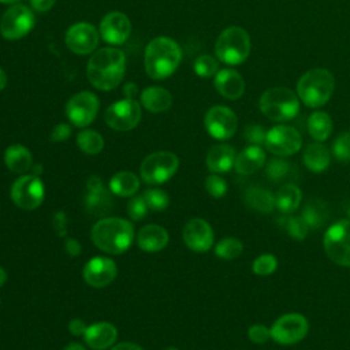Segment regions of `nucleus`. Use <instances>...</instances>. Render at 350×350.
I'll list each match as a JSON object with an SVG mask.
<instances>
[{"instance_id":"nucleus-24","label":"nucleus","mask_w":350,"mask_h":350,"mask_svg":"<svg viewBox=\"0 0 350 350\" xmlns=\"http://www.w3.org/2000/svg\"><path fill=\"white\" fill-rule=\"evenodd\" d=\"M265 163V152L258 145H249L242 149L234 163V168L241 175H252L257 172Z\"/></svg>"},{"instance_id":"nucleus-55","label":"nucleus","mask_w":350,"mask_h":350,"mask_svg":"<svg viewBox=\"0 0 350 350\" xmlns=\"http://www.w3.org/2000/svg\"><path fill=\"white\" fill-rule=\"evenodd\" d=\"M7 282V272L4 271V268L0 267V287Z\"/></svg>"},{"instance_id":"nucleus-47","label":"nucleus","mask_w":350,"mask_h":350,"mask_svg":"<svg viewBox=\"0 0 350 350\" xmlns=\"http://www.w3.org/2000/svg\"><path fill=\"white\" fill-rule=\"evenodd\" d=\"M86 325H85V321L81 320V319H72L70 320L68 323V331L75 335V336H79V335H85V331H86Z\"/></svg>"},{"instance_id":"nucleus-40","label":"nucleus","mask_w":350,"mask_h":350,"mask_svg":"<svg viewBox=\"0 0 350 350\" xmlns=\"http://www.w3.org/2000/svg\"><path fill=\"white\" fill-rule=\"evenodd\" d=\"M142 196L145 198L148 208L152 211H163L170 204L168 194L161 189H149Z\"/></svg>"},{"instance_id":"nucleus-18","label":"nucleus","mask_w":350,"mask_h":350,"mask_svg":"<svg viewBox=\"0 0 350 350\" xmlns=\"http://www.w3.org/2000/svg\"><path fill=\"white\" fill-rule=\"evenodd\" d=\"M116 264L113 260L103 256H96L89 260L83 268L85 282L96 288L109 284L116 276Z\"/></svg>"},{"instance_id":"nucleus-49","label":"nucleus","mask_w":350,"mask_h":350,"mask_svg":"<svg viewBox=\"0 0 350 350\" xmlns=\"http://www.w3.org/2000/svg\"><path fill=\"white\" fill-rule=\"evenodd\" d=\"M53 224L56 231L59 230V235H64L66 234V216L63 212H56L55 217H53Z\"/></svg>"},{"instance_id":"nucleus-41","label":"nucleus","mask_w":350,"mask_h":350,"mask_svg":"<svg viewBox=\"0 0 350 350\" xmlns=\"http://www.w3.org/2000/svg\"><path fill=\"white\" fill-rule=\"evenodd\" d=\"M332 153L338 161L350 163V133L345 131L332 144Z\"/></svg>"},{"instance_id":"nucleus-6","label":"nucleus","mask_w":350,"mask_h":350,"mask_svg":"<svg viewBox=\"0 0 350 350\" xmlns=\"http://www.w3.org/2000/svg\"><path fill=\"white\" fill-rule=\"evenodd\" d=\"M252 41L247 31L239 26L224 29L215 44L216 57L228 66L243 63L250 55Z\"/></svg>"},{"instance_id":"nucleus-44","label":"nucleus","mask_w":350,"mask_h":350,"mask_svg":"<svg viewBox=\"0 0 350 350\" xmlns=\"http://www.w3.org/2000/svg\"><path fill=\"white\" fill-rule=\"evenodd\" d=\"M265 135H267V131L260 124H249L243 130V137L246 142H249L250 145L261 146L265 142Z\"/></svg>"},{"instance_id":"nucleus-16","label":"nucleus","mask_w":350,"mask_h":350,"mask_svg":"<svg viewBox=\"0 0 350 350\" xmlns=\"http://www.w3.org/2000/svg\"><path fill=\"white\" fill-rule=\"evenodd\" d=\"M98 38L100 33L93 25L78 22L68 27L66 33V45L77 55H89L97 48Z\"/></svg>"},{"instance_id":"nucleus-11","label":"nucleus","mask_w":350,"mask_h":350,"mask_svg":"<svg viewBox=\"0 0 350 350\" xmlns=\"http://www.w3.org/2000/svg\"><path fill=\"white\" fill-rule=\"evenodd\" d=\"M264 145L275 156L287 157L301 149L302 137L297 129L286 124H278L267 131Z\"/></svg>"},{"instance_id":"nucleus-51","label":"nucleus","mask_w":350,"mask_h":350,"mask_svg":"<svg viewBox=\"0 0 350 350\" xmlns=\"http://www.w3.org/2000/svg\"><path fill=\"white\" fill-rule=\"evenodd\" d=\"M111 350H144L142 347H139L138 345L135 343H131V342H123V343H119L116 346H113Z\"/></svg>"},{"instance_id":"nucleus-56","label":"nucleus","mask_w":350,"mask_h":350,"mask_svg":"<svg viewBox=\"0 0 350 350\" xmlns=\"http://www.w3.org/2000/svg\"><path fill=\"white\" fill-rule=\"evenodd\" d=\"M21 0H0L3 4H18Z\"/></svg>"},{"instance_id":"nucleus-53","label":"nucleus","mask_w":350,"mask_h":350,"mask_svg":"<svg viewBox=\"0 0 350 350\" xmlns=\"http://www.w3.org/2000/svg\"><path fill=\"white\" fill-rule=\"evenodd\" d=\"M64 350H86V349L78 342H71L64 347Z\"/></svg>"},{"instance_id":"nucleus-25","label":"nucleus","mask_w":350,"mask_h":350,"mask_svg":"<svg viewBox=\"0 0 350 350\" xmlns=\"http://www.w3.org/2000/svg\"><path fill=\"white\" fill-rule=\"evenodd\" d=\"M138 246L145 252H159L168 243V232L164 227L157 224L144 226L137 235Z\"/></svg>"},{"instance_id":"nucleus-27","label":"nucleus","mask_w":350,"mask_h":350,"mask_svg":"<svg viewBox=\"0 0 350 350\" xmlns=\"http://www.w3.org/2000/svg\"><path fill=\"white\" fill-rule=\"evenodd\" d=\"M304 164L306 168L314 174L324 172L331 161L329 152L328 149L320 144V142H313L309 144L304 152Z\"/></svg>"},{"instance_id":"nucleus-2","label":"nucleus","mask_w":350,"mask_h":350,"mask_svg":"<svg viewBox=\"0 0 350 350\" xmlns=\"http://www.w3.org/2000/svg\"><path fill=\"white\" fill-rule=\"evenodd\" d=\"M182 60V51L176 41L168 37L153 38L145 48L144 66L152 79H165L172 75Z\"/></svg>"},{"instance_id":"nucleus-34","label":"nucleus","mask_w":350,"mask_h":350,"mask_svg":"<svg viewBox=\"0 0 350 350\" xmlns=\"http://www.w3.org/2000/svg\"><path fill=\"white\" fill-rule=\"evenodd\" d=\"M77 145L86 154H97L104 148V139L101 134L94 130H82L77 135Z\"/></svg>"},{"instance_id":"nucleus-19","label":"nucleus","mask_w":350,"mask_h":350,"mask_svg":"<svg viewBox=\"0 0 350 350\" xmlns=\"http://www.w3.org/2000/svg\"><path fill=\"white\" fill-rule=\"evenodd\" d=\"M213 230L204 219H191L183 227V241L194 252H206L213 245Z\"/></svg>"},{"instance_id":"nucleus-13","label":"nucleus","mask_w":350,"mask_h":350,"mask_svg":"<svg viewBox=\"0 0 350 350\" xmlns=\"http://www.w3.org/2000/svg\"><path fill=\"white\" fill-rule=\"evenodd\" d=\"M105 123L118 131L134 129L141 119V105L134 98H124L111 104L104 113Z\"/></svg>"},{"instance_id":"nucleus-5","label":"nucleus","mask_w":350,"mask_h":350,"mask_svg":"<svg viewBox=\"0 0 350 350\" xmlns=\"http://www.w3.org/2000/svg\"><path fill=\"white\" fill-rule=\"evenodd\" d=\"M260 111L273 122H288L298 115L299 98L288 88L267 89L260 97Z\"/></svg>"},{"instance_id":"nucleus-37","label":"nucleus","mask_w":350,"mask_h":350,"mask_svg":"<svg viewBox=\"0 0 350 350\" xmlns=\"http://www.w3.org/2000/svg\"><path fill=\"white\" fill-rule=\"evenodd\" d=\"M282 224L288 237L295 241L305 239L310 230L302 216H287L282 220Z\"/></svg>"},{"instance_id":"nucleus-50","label":"nucleus","mask_w":350,"mask_h":350,"mask_svg":"<svg viewBox=\"0 0 350 350\" xmlns=\"http://www.w3.org/2000/svg\"><path fill=\"white\" fill-rule=\"evenodd\" d=\"M66 250H67V253H68L70 256L75 257V256H78V254L81 253V245H79L78 241H75V239H72V238H68V239L66 241Z\"/></svg>"},{"instance_id":"nucleus-48","label":"nucleus","mask_w":350,"mask_h":350,"mask_svg":"<svg viewBox=\"0 0 350 350\" xmlns=\"http://www.w3.org/2000/svg\"><path fill=\"white\" fill-rule=\"evenodd\" d=\"M56 0H30V4L34 11L37 12H46L49 11Z\"/></svg>"},{"instance_id":"nucleus-46","label":"nucleus","mask_w":350,"mask_h":350,"mask_svg":"<svg viewBox=\"0 0 350 350\" xmlns=\"http://www.w3.org/2000/svg\"><path fill=\"white\" fill-rule=\"evenodd\" d=\"M71 135V127L67 123H59L53 127L51 133V141L62 142L66 141Z\"/></svg>"},{"instance_id":"nucleus-7","label":"nucleus","mask_w":350,"mask_h":350,"mask_svg":"<svg viewBox=\"0 0 350 350\" xmlns=\"http://www.w3.org/2000/svg\"><path fill=\"white\" fill-rule=\"evenodd\" d=\"M323 245L331 261L350 268V220L342 219L331 224L324 234Z\"/></svg>"},{"instance_id":"nucleus-52","label":"nucleus","mask_w":350,"mask_h":350,"mask_svg":"<svg viewBox=\"0 0 350 350\" xmlns=\"http://www.w3.org/2000/svg\"><path fill=\"white\" fill-rule=\"evenodd\" d=\"M137 92H138V89H137V85H135V83H133V82H127V83L124 85L123 93L126 94V97H127V98H134V96L137 94Z\"/></svg>"},{"instance_id":"nucleus-26","label":"nucleus","mask_w":350,"mask_h":350,"mask_svg":"<svg viewBox=\"0 0 350 350\" xmlns=\"http://www.w3.org/2000/svg\"><path fill=\"white\" fill-rule=\"evenodd\" d=\"M172 97L168 90L159 86H149L141 93V104L150 112H164L171 107Z\"/></svg>"},{"instance_id":"nucleus-17","label":"nucleus","mask_w":350,"mask_h":350,"mask_svg":"<svg viewBox=\"0 0 350 350\" xmlns=\"http://www.w3.org/2000/svg\"><path fill=\"white\" fill-rule=\"evenodd\" d=\"M98 33L107 44L122 45L131 33L130 19L123 12L111 11L101 19Z\"/></svg>"},{"instance_id":"nucleus-4","label":"nucleus","mask_w":350,"mask_h":350,"mask_svg":"<svg viewBox=\"0 0 350 350\" xmlns=\"http://www.w3.org/2000/svg\"><path fill=\"white\" fill-rule=\"evenodd\" d=\"M335 78L325 68H312L302 74L297 83L298 98L310 108H319L328 103L334 93Z\"/></svg>"},{"instance_id":"nucleus-29","label":"nucleus","mask_w":350,"mask_h":350,"mask_svg":"<svg viewBox=\"0 0 350 350\" xmlns=\"http://www.w3.org/2000/svg\"><path fill=\"white\" fill-rule=\"evenodd\" d=\"M302 201V191L295 183H284L275 194V208L282 213H293Z\"/></svg>"},{"instance_id":"nucleus-28","label":"nucleus","mask_w":350,"mask_h":350,"mask_svg":"<svg viewBox=\"0 0 350 350\" xmlns=\"http://www.w3.org/2000/svg\"><path fill=\"white\" fill-rule=\"evenodd\" d=\"M31 161L30 150L21 144L11 145L4 152V163L8 170L15 174L26 172L31 167Z\"/></svg>"},{"instance_id":"nucleus-31","label":"nucleus","mask_w":350,"mask_h":350,"mask_svg":"<svg viewBox=\"0 0 350 350\" xmlns=\"http://www.w3.org/2000/svg\"><path fill=\"white\" fill-rule=\"evenodd\" d=\"M306 126L310 137L317 142L325 141L332 133L331 116L324 111H316L310 113V116L308 118Z\"/></svg>"},{"instance_id":"nucleus-8","label":"nucleus","mask_w":350,"mask_h":350,"mask_svg":"<svg viewBox=\"0 0 350 350\" xmlns=\"http://www.w3.org/2000/svg\"><path fill=\"white\" fill-rule=\"evenodd\" d=\"M179 167L178 157L168 152L160 150L145 157L141 164V178L148 185H161L174 176Z\"/></svg>"},{"instance_id":"nucleus-30","label":"nucleus","mask_w":350,"mask_h":350,"mask_svg":"<svg viewBox=\"0 0 350 350\" xmlns=\"http://www.w3.org/2000/svg\"><path fill=\"white\" fill-rule=\"evenodd\" d=\"M245 202L261 213H271L275 208V196L265 187L252 186L245 193Z\"/></svg>"},{"instance_id":"nucleus-42","label":"nucleus","mask_w":350,"mask_h":350,"mask_svg":"<svg viewBox=\"0 0 350 350\" xmlns=\"http://www.w3.org/2000/svg\"><path fill=\"white\" fill-rule=\"evenodd\" d=\"M205 189L209 196L215 198H220L227 193V183L217 174H212L205 179Z\"/></svg>"},{"instance_id":"nucleus-14","label":"nucleus","mask_w":350,"mask_h":350,"mask_svg":"<svg viewBox=\"0 0 350 350\" xmlns=\"http://www.w3.org/2000/svg\"><path fill=\"white\" fill-rule=\"evenodd\" d=\"M98 98L92 92H79L74 94L67 105L66 115L68 120L77 127L89 126L98 112Z\"/></svg>"},{"instance_id":"nucleus-12","label":"nucleus","mask_w":350,"mask_h":350,"mask_svg":"<svg viewBox=\"0 0 350 350\" xmlns=\"http://www.w3.org/2000/svg\"><path fill=\"white\" fill-rule=\"evenodd\" d=\"M45 196L44 183L40 176L31 175H22L18 178L12 187H11V198L15 205L22 209H36L41 205Z\"/></svg>"},{"instance_id":"nucleus-38","label":"nucleus","mask_w":350,"mask_h":350,"mask_svg":"<svg viewBox=\"0 0 350 350\" xmlns=\"http://www.w3.org/2000/svg\"><path fill=\"white\" fill-rule=\"evenodd\" d=\"M219 71V62L211 55H201L194 62V72L200 78H211Z\"/></svg>"},{"instance_id":"nucleus-22","label":"nucleus","mask_w":350,"mask_h":350,"mask_svg":"<svg viewBox=\"0 0 350 350\" xmlns=\"http://www.w3.org/2000/svg\"><path fill=\"white\" fill-rule=\"evenodd\" d=\"M85 342L94 350L111 347L118 336L116 328L107 321H98L89 325L85 331Z\"/></svg>"},{"instance_id":"nucleus-54","label":"nucleus","mask_w":350,"mask_h":350,"mask_svg":"<svg viewBox=\"0 0 350 350\" xmlns=\"http://www.w3.org/2000/svg\"><path fill=\"white\" fill-rule=\"evenodd\" d=\"M7 85V75H5V71L0 67V90H3Z\"/></svg>"},{"instance_id":"nucleus-15","label":"nucleus","mask_w":350,"mask_h":350,"mask_svg":"<svg viewBox=\"0 0 350 350\" xmlns=\"http://www.w3.org/2000/svg\"><path fill=\"white\" fill-rule=\"evenodd\" d=\"M204 124L211 137L224 141L235 134L238 119L234 111L228 107L215 105L206 111Z\"/></svg>"},{"instance_id":"nucleus-1","label":"nucleus","mask_w":350,"mask_h":350,"mask_svg":"<svg viewBox=\"0 0 350 350\" xmlns=\"http://www.w3.org/2000/svg\"><path fill=\"white\" fill-rule=\"evenodd\" d=\"M126 70L124 53L115 46H105L96 51L86 68L89 82L98 90H112L123 79Z\"/></svg>"},{"instance_id":"nucleus-3","label":"nucleus","mask_w":350,"mask_h":350,"mask_svg":"<svg viewBox=\"0 0 350 350\" xmlns=\"http://www.w3.org/2000/svg\"><path fill=\"white\" fill-rule=\"evenodd\" d=\"M92 241L103 252L120 254L134 241V227L122 217H103L92 228Z\"/></svg>"},{"instance_id":"nucleus-9","label":"nucleus","mask_w":350,"mask_h":350,"mask_svg":"<svg viewBox=\"0 0 350 350\" xmlns=\"http://www.w3.org/2000/svg\"><path fill=\"white\" fill-rule=\"evenodd\" d=\"M269 331L276 343L288 346L301 342L306 336L309 323L301 313H286L275 320Z\"/></svg>"},{"instance_id":"nucleus-20","label":"nucleus","mask_w":350,"mask_h":350,"mask_svg":"<svg viewBox=\"0 0 350 350\" xmlns=\"http://www.w3.org/2000/svg\"><path fill=\"white\" fill-rule=\"evenodd\" d=\"M85 205L88 212L94 216L105 215L112 206V198L109 191L105 189L101 179L96 175L88 179Z\"/></svg>"},{"instance_id":"nucleus-58","label":"nucleus","mask_w":350,"mask_h":350,"mask_svg":"<svg viewBox=\"0 0 350 350\" xmlns=\"http://www.w3.org/2000/svg\"><path fill=\"white\" fill-rule=\"evenodd\" d=\"M347 213H349V216H350V208H349V211H347Z\"/></svg>"},{"instance_id":"nucleus-45","label":"nucleus","mask_w":350,"mask_h":350,"mask_svg":"<svg viewBox=\"0 0 350 350\" xmlns=\"http://www.w3.org/2000/svg\"><path fill=\"white\" fill-rule=\"evenodd\" d=\"M247 336L253 343L262 345L271 338V331L268 327H265L262 324H253L247 329Z\"/></svg>"},{"instance_id":"nucleus-39","label":"nucleus","mask_w":350,"mask_h":350,"mask_svg":"<svg viewBox=\"0 0 350 350\" xmlns=\"http://www.w3.org/2000/svg\"><path fill=\"white\" fill-rule=\"evenodd\" d=\"M278 268V260L273 254L265 253L257 256L252 262V271L260 276H268Z\"/></svg>"},{"instance_id":"nucleus-32","label":"nucleus","mask_w":350,"mask_h":350,"mask_svg":"<svg viewBox=\"0 0 350 350\" xmlns=\"http://www.w3.org/2000/svg\"><path fill=\"white\" fill-rule=\"evenodd\" d=\"M139 187V179L130 171H122L115 174L109 180V189L119 197H130L137 193Z\"/></svg>"},{"instance_id":"nucleus-57","label":"nucleus","mask_w":350,"mask_h":350,"mask_svg":"<svg viewBox=\"0 0 350 350\" xmlns=\"http://www.w3.org/2000/svg\"><path fill=\"white\" fill-rule=\"evenodd\" d=\"M163 350H179V349H176V347H164Z\"/></svg>"},{"instance_id":"nucleus-43","label":"nucleus","mask_w":350,"mask_h":350,"mask_svg":"<svg viewBox=\"0 0 350 350\" xmlns=\"http://www.w3.org/2000/svg\"><path fill=\"white\" fill-rule=\"evenodd\" d=\"M148 205L145 202V198L144 196H135L133 197L129 204H127V212H129V216L133 219V220H141L145 217L146 212H148Z\"/></svg>"},{"instance_id":"nucleus-35","label":"nucleus","mask_w":350,"mask_h":350,"mask_svg":"<svg viewBox=\"0 0 350 350\" xmlns=\"http://www.w3.org/2000/svg\"><path fill=\"white\" fill-rule=\"evenodd\" d=\"M293 171H294V168H293L291 163H288L287 160L280 159V157L271 159L265 167L267 178L275 183H278L283 179H287L293 174Z\"/></svg>"},{"instance_id":"nucleus-10","label":"nucleus","mask_w":350,"mask_h":350,"mask_svg":"<svg viewBox=\"0 0 350 350\" xmlns=\"http://www.w3.org/2000/svg\"><path fill=\"white\" fill-rule=\"evenodd\" d=\"M36 16L23 4H12L0 19V33L7 40H18L30 33L34 27Z\"/></svg>"},{"instance_id":"nucleus-23","label":"nucleus","mask_w":350,"mask_h":350,"mask_svg":"<svg viewBox=\"0 0 350 350\" xmlns=\"http://www.w3.org/2000/svg\"><path fill=\"white\" fill-rule=\"evenodd\" d=\"M235 149L227 144L213 145L206 154V167L213 174L228 172L235 163Z\"/></svg>"},{"instance_id":"nucleus-33","label":"nucleus","mask_w":350,"mask_h":350,"mask_svg":"<svg viewBox=\"0 0 350 350\" xmlns=\"http://www.w3.org/2000/svg\"><path fill=\"white\" fill-rule=\"evenodd\" d=\"M301 216L306 221L309 228L316 230L325 224V221L329 217V211H328V206L325 205V202H323L320 200H313V201H309L308 204H305V206L302 208Z\"/></svg>"},{"instance_id":"nucleus-21","label":"nucleus","mask_w":350,"mask_h":350,"mask_svg":"<svg viewBox=\"0 0 350 350\" xmlns=\"http://www.w3.org/2000/svg\"><path fill=\"white\" fill-rule=\"evenodd\" d=\"M216 90L228 100H238L245 92V81L241 74L232 68L219 70L215 75Z\"/></svg>"},{"instance_id":"nucleus-36","label":"nucleus","mask_w":350,"mask_h":350,"mask_svg":"<svg viewBox=\"0 0 350 350\" xmlns=\"http://www.w3.org/2000/svg\"><path fill=\"white\" fill-rule=\"evenodd\" d=\"M243 252V243L232 237L221 239L216 246H215V253L219 258L223 260H235L239 257Z\"/></svg>"}]
</instances>
